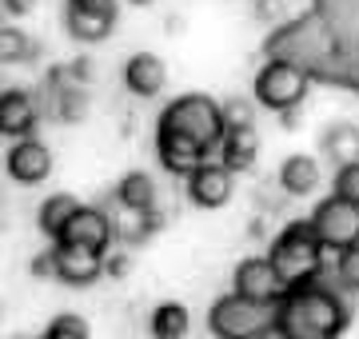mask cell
<instances>
[{"mask_svg": "<svg viewBox=\"0 0 359 339\" xmlns=\"http://www.w3.org/2000/svg\"><path fill=\"white\" fill-rule=\"evenodd\" d=\"M92 331H88V319L84 315H72V312H65V315H56L44 331H40L36 339H88Z\"/></svg>", "mask_w": 359, "mask_h": 339, "instance_id": "cell-24", "label": "cell"}, {"mask_svg": "<svg viewBox=\"0 0 359 339\" xmlns=\"http://www.w3.org/2000/svg\"><path fill=\"white\" fill-rule=\"evenodd\" d=\"M192 315L184 303H160L152 312V339H188Z\"/></svg>", "mask_w": 359, "mask_h": 339, "instance_id": "cell-22", "label": "cell"}, {"mask_svg": "<svg viewBox=\"0 0 359 339\" xmlns=\"http://www.w3.org/2000/svg\"><path fill=\"white\" fill-rule=\"evenodd\" d=\"M4 8H8L13 16H20V13H28V8H32V0H4Z\"/></svg>", "mask_w": 359, "mask_h": 339, "instance_id": "cell-32", "label": "cell"}, {"mask_svg": "<svg viewBox=\"0 0 359 339\" xmlns=\"http://www.w3.org/2000/svg\"><path fill=\"white\" fill-rule=\"evenodd\" d=\"M156 128H172L180 136H188L192 144H200L208 156L216 152L219 136H224V120H219V104L204 92H184L172 104L160 112V124Z\"/></svg>", "mask_w": 359, "mask_h": 339, "instance_id": "cell-3", "label": "cell"}, {"mask_svg": "<svg viewBox=\"0 0 359 339\" xmlns=\"http://www.w3.org/2000/svg\"><path fill=\"white\" fill-rule=\"evenodd\" d=\"M335 279L347 291H359V244L335 251Z\"/></svg>", "mask_w": 359, "mask_h": 339, "instance_id": "cell-27", "label": "cell"}, {"mask_svg": "<svg viewBox=\"0 0 359 339\" xmlns=\"http://www.w3.org/2000/svg\"><path fill=\"white\" fill-rule=\"evenodd\" d=\"M65 13L92 16V20L116 25V16H120V0H68V8H65Z\"/></svg>", "mask_w": 359, "mask_h": 339, "instance_id": "cell-26", "label": "cell"}, {"mask_svg": "<svg viewBox=\"0 0 359 339\" xmlns=\"http://www.w3.org/2000/svg\"><path fill=\"white\" fill-rule=\"evenodd\" d=\"M219 120H224V128H256V100H248V96H228V100L219 104Z\"/></svg>", "mask_w": 359, "mask_h": 339, "instance_id": "cell-23", "label": "cell"}, {"mask_svg": "<svg viewBox=\"0 0 359 339\" xmlns=\"http://www.w3.org/2000/svg\"><path fill=\"white\" fill-rule=\"evenodd\" d=\"M311 232L323 244V251H339L359 244V208L355 204H344L339 196H327L316 204L311 212Z\"/></svg>", "mask_w": 359, "mask_h": 339, "instance_id": "cell-6", "label": "cell"}, {"mask_svg": "<svg viewBox=\"0 0 359 339\" xmlns=\"http://www.w3.org/2000/svg\"><path fill=\"white\" fill-rule=\"evenodd\" d=\"M231 192H236V176H231L219 160H204V164L188 176V200L204 212L224 208L231 200Z\"/></svg>", "mask_w": 359, "mask_h": 339, "instance_id": "cell-9", "label": "cell"}, {"mask_svg": "<svg viewBox=\"0 0 359 339\" xmlns=\"http://www.w3.org/2000/svg\"><path fill=\"white\" fill-rule=\"evenodd\" d=\"M160 228H164L160 208H152V212H124V220H112L116 244H124V248H140V244H148Z\"/></svg>", "mask_w": 359, "mask_h": 339, "instance_id": "cell-17", "label": "cell"}, {"mask_svg": "<svg viewBox=\"0 0 359 339\" xmlns=\"http://www.w3.org/2000/svg\"><path fill=\"white\" fill-rule=\"evenodd\" d=\"M332 196H339L344 204H355V208H359V160H351V164H339V168H335Z\"/></svg>", "mask_w": 359, "mask_h": 339, "instance_id": "cell-25", "label": "cell"}, {"mask_svg": "<svg viewBox=\"0 0 359 339\" xmlns=\"http://www.w3.org/2000/svg\"><path fill=\"white\" fill-rule=\"evenodd\" d=\"M271 331L280 339H339L347 331V303L320 279L295 284L276 303Z\"/></svg>", "mask_w": 359, "mask_h": 339, "instance_id": "cell-1", "label": "cell"}, {"mask_svg": "<svg viewBox=\"0 0 359 339\" xmlns=\"http://www.w3.org/2000/svg\"><path fill=\"white\" fill-rule=\"evenodd\" d=\"M13 339H32V335H13Z\"/></svg>", "mask_w": 359, "mask_h": 339, "instance_id": "cell-35", "label": "cell"}, {"mask_svg": "<svg viewBox=\"0 0 359 339\" xmlns=\"http://www.w3.org/2000/svg\"><path fill=\"white\" fill-rule=\"evenodd\" d=\"M299 108H304V104H299ZM299 108H283V112H276V116H280V124H283V132H295V128H299V116H304Z\"/></svg>", "mask_w": 359, "mask_h": 339, "instance_id": "cell-31", "label": "cell"}, {"mask_svg": "<svg viewBox=\"0 0 359 339\" xmlns=\"http://www.w3.org/2000/svg\"><path fill=\"white\" fill-rule=\"evenodd\" d=\"M104 275V251L80 244H56V279L65 287H92Z\"/></svg>", "mask_w": 359, "mask_h": 339, "instance_id": "cell-11", "label": "cell"}, {"mask_svg": "<svg viewBox=\"0 0 359 339\" xmlns=\"http://www.w3.org/2000/svg\"><path fill=\"white\" fill-rule=\"evenodd\" d=\"M264 339H280V335H276V331H268V335H264Z\"/></svg>", "mask_w": 359, "mask_h": 339, "instance_id": "cell-34", "label": "cell"}, {"mask_svg": "<svg viewBox=\"0 0 359 339\" xmlns=\"http://www.w3.org/2000/svg\"><path fill=\"white\" fill-rule=\"evenodd\" d=\"M36 120H40V108L32 100V92L25 88L0 92V136H8V140L36 136Z\"/></svg>", "mask_w": 359, "mask_h": 339, "instance_id": "cell-13", "label": "cell"}, {"mask_svg": "<svg viewBox=\"0 0 359 339\" xmlns=\"http://www.w3.org/2000/svg\"><path fill=\"white\" fill-rule=\"evenodd\" d=\"M271 319H276V307L256 300H244V296H219L208 312V331L216 339H264L271 331Z\"/></svg>", "mask_w": 359, "mask_h": 339, "instance_id": "cell-4", "label": "cell"}, {"mask_svg": "<svg viewBox=\"0 0 359 339\" xmlns=\"http://www.w3.org/2000/svg\"><path fill=\"white\" fill-rule=\"evenodd\" d=\"M219 152V164L231 172V176H244V172L256 168V156H259V136L256 128H224L216 144Z\"/></svg>", "mask_w": 359, "mask_h": 339, "instance_id": "cell-15", "label": "cell"}, {"mask_svg": "<svg viewBox=\"0 0 359 339\" xmlns=\"http://www.w3.org/2000/svg\"><path fill=\"white\" fill-rule=\"evenodd\" d=\"M80 204H76V196H68V192H56V196H48L44 204H40V212H36V228L48 240H56L60 235V228L68 223V216L76 212Z\"/></svg>", "mask_w": 359, "mask_h": 339, "instance_id": "cell-21", "label": "cell"}, {"mask_svg": "<svg viewBox=\"0 0 359 339\" xmlns=\"http://www.w3.org/2000/svg\"><path fill=\"white\" fill-rule=\"evenodd\" d=\"M56 112H60V120H80L84 112H88V96H84V88H76V80L68 84V88L56 92Z\"/></svg>", "mask_w": 359, "mask_h": 339, "instance_id": "cell-28", "label": "cell"}, {"mask_svg": "<svg viewBox=\"0 0 359 339\" xmlns=\"http://www.w3.org/2000/svg\"><path fill=\"white\" fill-rule=\"evenodd\" d=\"M4 168L16 184H44L52 176V152L48 144L36 140V136H25V140H13L8 156H4Z\"/></svg>", "mask_w": 359, "mask_h": 339, "instance_id": "cell-10", "label": "cell"}, {"mask_svg": "<svg viewBox=\"0 0 359 339\" xmlns=\"http://www.w3.org/2000/svg\"><path fill=\"white\" fill-rule=\"evenodd\" d=\"M116 204L124 212H152L156 208V180L148 172H128L124 180L116 184Z\"/></svg>", "mask_w": 359, "mask_h": 339, "instance_id": "cell-18", "label": "cell"}, {"mask_svg": "<svg viewBox=\"0 0 359 339\" xmlns=\"http://www.w3.org/2000/svg\"><path fill=\"white\" fill-rule=\"evenodd\" d=\"M156 156H160V168L172 172V176H184V180H188L204 160H212L200 144H192L188 136H180V132H172V128H156Z\"/></svg>", "mask_w": 359, "mask_h": 339, "instance_id": "cell-12", "label": "cell"}, {"mask_svg": "<svg viewBox=\"0 0 359 339\" xmlns=\"http://www.w3.org/2000/svg\"><path fill=\"white\" fill-rule=\"evenodd\" d=\"M323 172H320V160L316 156H304V152H295V156H287L280 164V188L287 192V196H311L316 188H320Z\"/></svg>", "mask_w": 359, "mask_h": 339, "instance_id": "cell-16", "label": "cell"}, {"mask_svg": "<svg viewBox=\"0 0 359 339\" xmlns=\"http://www.w3.org/2000/svg\"><path fill=\"white\" fill-rule=\"evenodd\" d=\"M168 84V68L164 60L156 53H136L128 56V64H124V88L132 92V96H140V100H152V96H160Z\"/></svg>", "mask_w": 359, "mask_h": 339, "instance_id": "cell-14", "label": "cell"}, {"mask_svg": "<svg viewBox=\"0 0 359 339\" xmlns=\"http://www.w3.org/2000/svg\"><path fill=\"white\" fill-rule=\"evenodd\" d=\"M311 88V76L292 60H268V64L256 72V84H252V96H256L259 108L268 112H283V108H299L304 96Z\"/></svg>", "mask_w": 359, "mask_h": 339, "instance_id": "cell-5", "label": "cell"}, {"mask_svg": "<svg viewBox=\"0 0 359 339\" xmlns=\"http://www.w3.org/2000/svg\"><path fill=\"white\" fill-rule=\"evenodd\" d=\"M40 56V44L28 36L25 28L4 25L0 28V64H28Z\"/></svg>", "mask_w": 359, "mask_h": 339, "instance_id": "cell-20", "label": "cell"}, {"mask_svg": "<svg viewBox=\"0 0 359 339\" xmlns=\"http://www.w3.org/2000/svg\"><path fill=\"white\" fill-rule=\"evenodd\" d=\"M52 244H80V248H96V251H108L116 244V232H112V216L92 204H80L68 223L60 228V235Z\"/></svg>", "mask_w": 359, "mask_h": 339, "instance_id": "cell-8", "label": "cell"}, {"mask_svg": "<svg viewBox=\"0 0 359 339\" xmlns=\"http://www.w3.org/2000/svg\"><path fill=\"white\" fill-rule=\"evenodd\" d=\"M132 4H136V8H148V4H152V0H132Z\"/></svg>", "mask_w": 359, "mask_h": 339, "instance_id": "cell-33", "label": "cell"}, {"mask_svg": "<svg viewBox=\"0 0 359 339\" xmlns=\"http://www.w3.org/2000/svg\"><path fill=\"white\" fill-rule=\"evenodd\" d=\"M320 148L335 168L351 164V160H359V128L355 124H327V132L320 136Z\"/></svg>", "mask_w": 359, "mask_h": 339, "instance_id": "cell-19", "label": "cell"}, {"mask_svg": "<svg viewBox=\"0 0 359 339\" xmlns=\"http://www.w3.org/2000/svg\"><path fill=\"white\" fill-rule=\"evenodd\" d=\"M28 272L36 275V279H56V244H52V248H44L40 256H32Z\"/></svg>", "mask_w": 359, "mask_h": 339, "instance_id": "cell-29", "label": "cell"}, {"mask_svg": "<svg viewBox=\"0 0 359 339\" xmlns=\"http://www.w3.org/2000/svg\"><path fill=\"white\" fill-rule=\"evenodd\" d=\"M231 291L244 296V300H256V303L276 307V303L283 300L287 284H283L280 272L271 268L268 256H248V260H240L236 263V272H231Z\"/></svg>", "mask_w": 359, "mask_h": 339, "instance_id": "cell-7", "label": "cell"}, {"mask_svg": "<svg viewBox=\"0 0 359 339\" xmlns=\"http://www.w3.org/2000/svg\"><path fill=\"white\" fill-rule=\"evenodd\" d=\"M268 260L287 287L311 284V279H320V272H323V244L316 240L308 220H292L276 240H271Z\"/></svg>", "mask_w": 359, "mask_h": 339, "instance_id": "cell-2", "label": "cell"}, {"mask_svg": "<svg viewBox=\"0 0 359 339\" xmlns=\"http://www.w3.org/2000/svg\"><path fill=\"white\" fill-rule=\"evenodd\" d=\"M128 268H132V256H128V251H112V256L104 260V272L112 275V279H124V275H128Z\"/></svg>", "mask_w": 359, "mask_h": 339, "instance_id": "cell-30", "label": "cell"}, {"mask_svg": "<svg viewBox=\"0 0 359 339\" xmlns=\"http://www.w3.org/2000/svg\"><path fill=\"white\" fill-rule=\"evenodd\" d=\"M0 212H4V196H0Z\"/></svg>", "mask_w": 359, "mask_h": 339, "instance_id": "cell-36", "label": "cell"}]
</instances>
